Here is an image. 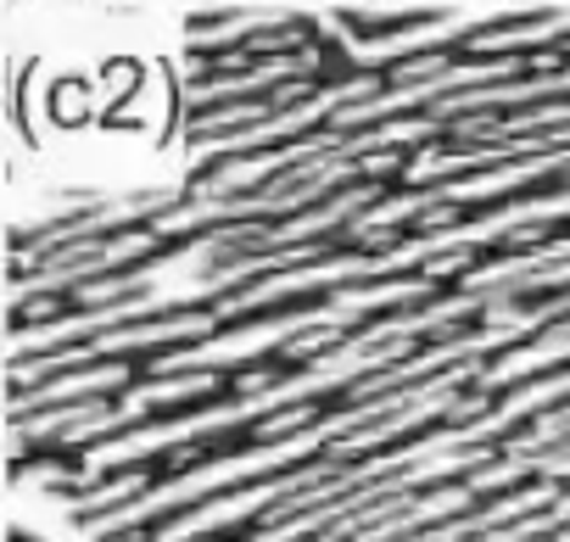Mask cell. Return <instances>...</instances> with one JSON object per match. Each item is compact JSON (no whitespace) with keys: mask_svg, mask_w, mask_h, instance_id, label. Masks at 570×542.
<instances>
[]
</instances>
